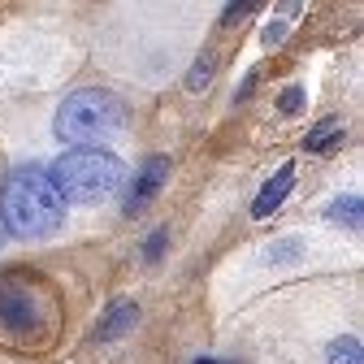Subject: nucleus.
<instances>
[{"mask_svg": "<svg viewBox=\"0 0 364 364\" xmlns=\"http://www.w3.org/2000/svg\"><path fill=\"white\" fill-rule=\"evenodd\" d=\"M165 247H169V230H152L148 243H144V264H161Z\"/></svg>", "mask_w": 364, "mask_h": 364, "instance_id": "2eb2a0df", "label": "nucleus"}, {"mask_svg": "<svg viewBox=\"0 0 364 364\" xmlns=\"http://www.w3.org/2000/svg\"><path fill=\"white\" fill-rule=\"evenodd\" d=\"M299 14H304L299 5H282L278 14H273V18L264 22V31H260V43H264V48H278V43L287 39V31H291V22H295Z\"/></svg>", "mask_w": 364, "mask_h": 364, "instance_id": "9d476101", "label": "nucleus"}, {"mask_svg": "<svg viewBox=\"0 0 364 364\" xmlns=\"http://www.w3.org/2000/svg\"><path fill=\"white\" fill-rule=\"evenodd\" d=\"M196 364H221V360H196Z\"/></svg>", "mask_w": 364, "mask_h": 364, "instance_id": "a211bd4d", "label": "nucleus"}, {"mask_svg": "<svg viewBox=\"0 0 364 364\" xmlns=\"http://www.w3.org/2000/svg\"><path fill=\"white\" fill-rule=\"evenodd\" d=\"M295 191V165L287 161L278 173H273L269 182H264V187H260V196L252 200V217L256 221H264V217H273V213H278L282 204H287V196Z\"/></svg>", "mask_w": 364, "mask_h": 364, "instance_id": "423d86ee", "label": "nucleus"}, {"mask_svg": "<svg viewBox=\"0 0 364 364\" xmlns=\"http://www.w3.org/2000/svg\"><path fill=\"white\" fill-rule=\"evenodd\" d=\"M43 330V316H39V299L31 287L22 282H0V334L14 338V343H26L31 334Z\"/></svg>", "mask_w": 364, "mask_h": 364, "instance_id": "20e7f679", "label": "nucleus"}, {"mask_svg": "<svg viewBox=\"0 0 364 364\" xmlns=\"http://www.w3.org/2000/svg\"><path fill=\"white\" fill-rule=\"evenodd\" d=\"M126 126V109L113 91H100V87H82V91H70L57 109V139L74 144V148H100L105 139Z\"/></svg>", "mask_w": 364, "mask_h": 364, "instance_id": "7ed1b4c3", "label": "nucleus"}, {"mask_svg": "<svg viewBox=\"0 0 364 364\" xmlns=\"http://www.w3.org/2000/svg\"><path fill=\"white\" fill-rule=\"evenodd\" d=\"M48 182L65 204H100L117 196V187L126 182V165L109 148H65L53 161Z\"/></svg>", "mask_w": 364, "mask_h": 364, "instance_id": "f03ea898", "label": "nucleus"}, {"mask_svg": "<svg viewBox=\"0 0 364 364\" xmlns=\"http://www.w3.org/2000/svg\"><path fill=\"white\" fill-rule=\"evenodd\" d=\"M243 14H252V0H239V5H225V14H221V26H235Z\"/></svg>", "mask_w": 364, "mask_h": 364, "instance_id": "dca6fc26", "label": "nucleus"}, {"mask_svg": "<svg viewBox=\"0 0 364 364\" xmlns=\"http://www.w3.org/2000/svg\"><path fill=\"white\" fill-rule=\"evenodd\" d=\"M304 100H308V91H304L299 82H291V87H282V96H278V109L291 117V113H299V109H304Z\"/></svg>", "mask_w": 364, "mask_h": 364, "instance_id": "4468645a", "label": "nucleus"}, {"mask_svg": "<svg viewBox=\"0 0 364 364\" xmlns=\"http://www.w3.org/2000/svg\"><path fill=\"white\" fill-rule=\"evenodd\" d=\"M326 364H364V347L355 334H343L326 347Z\"/></svg>", "mask_w": 364, "mask_h": 364, "instance_id": "9b49d317", "label": "nucleus"}, {"mask_svg": "<svg viewBox=\"0 0 364 364\" xmlns=\"http://www.w3.org/2000/svg\"><path fill=\"white\" fill-rule=\"evenodd\" d=\"M165 182H169V156H148V161L139 165V173H134V182H130L126 213H130V217H134V213H144V208L161 196Z\"/></svg>", "mask_w": 364, "mask_h": 364, "instance_id": "39448f33", "label": "nucleus"}, {"mask_svg": "<svg viewBox=\"0 0 364 364\" xmlns=\"http://www.w3.org/2000/svg\"><path fill=\"white\" fill-rule=\"evenodd\" d=\"M256 78H260V70H247V78H243V87L235 91V100H247V96H252V87H256Z\"/></svg>", "mask_w": 364, "mask_h": 364, "instance_id": "f3484780", "label": "nucleus"}, {"mask_svg": "<svg viewBox=\"0 0 364 364\" xmlns=\"http://www.w3.org/2000/svg\"><path fill=\"white\" fill-rule=\"evenodd\" d=\"M134 326H139V304L134 299H113L105 312H100V326H96V338L100 343H113L122 334H130Z\"/></svg>", "mask_w": 364, "mask_h": 364, "instance_id": "0eeeda50", "label": "nucleus"}, {"mask_svg": "<svg viewBox=\"0 0 364 364\" xmlns=\"http://www.w3.org/2000/svg\"><path fill=\"white\" fill-rule=\"evenodd\" d=\"M326 217L330 221H338V225H347V230H360L364 225V200L351 191V196H338L330 208H326Z\"/></svg>", "mask_w": 364, "mask_h": 364, "instance_id": "1a4fd4ad", "label": "nucleus"}, {"mask_svg": "<svg viewBox=\"0 0 364 364\" xmlns=\"http://www.w3.org/2000/svg\"><path fill=\"white\" fill-rule=\"evenodd\" d=\"M299 256H304V243H299V239H282V243H273V247L264 252L269 264H295Z\"/></svg>", "mask_w": 364, "mask_h": 364, "instance_id": "ddd939ff", "label": "nucleus"}, {"mask_svg": "<svg viewBox=\"0 0 364 364\" xmlns=\"http://www.w3.org/2000/svg\"><path fill=\"white\" fill-rule=\"evenodd\" d=\"M343 139V117H321L308 134H304V152H326Z\"/></svg>", "mask_w": 364, "mask_h": 364, "instance_id": "6e6552de", "label": "nucleus"}, {"mask_svg": "<svg viewBox=\"0 0 364 364\" xmlns=\"http://www.w3.org/2000/svg\"><path fill=\"white\" fill-rule=\"evenodd\" d=\"M0 213H5V225L18 239H48V235L61 230V221H65V200L57 196V187L48 182V169L18 165L5 178Z\"/></svg>", "mask_w": 364, "mask_h": 364, "instance_id": "f257e3e1", "label": "nucleus"}, {"mask_svg": "<svg viewBox=\"0 0 364 364\" xmlns=\"http://www.w3.org/2000/svg\"><path fill=\"white\" fill-rule=\"evenodd\" d=\"M213 70H217V57H213V53H204V57L187 70V91H204V87L213 82Z\"/></svg>", "mask_w": 364, "mask_h": 364, "instance_id": "f8f14e48", "label": "nucleus"}]
</instances>
